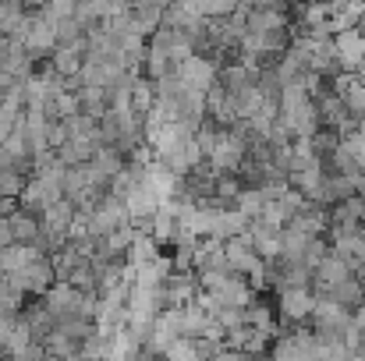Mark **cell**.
Segmentation results:
<instances>
[{
  "instance_id": "3957f363",
  "label": "cell",
  "mask_w": 365,
  "mask_h": 361,
  "mask_svg": "<svg viewBox=\"0 0 365 361\" xmlns=\"http://www.w3.org/2000/svg\"><path fill=\"white\" fill-rule=\"evenodd\" d=\"M21 46H25V53H29L32 61L43 57V53H57V46H61V39H57V25H53L43 11H36V14L29 18V32H25Z\"/></svg>"
},
{
  "instance_id": "7a4b0ae2",
  "label": "cell",
  "mask_w": 365,
  "mask_h": 361,
  "mask_svg": "<svg viewBox=\"0 0 365 361\" xmlns=\"http://www.w3.org/2000/svg\"><path fill=\"white\" fill-rule=\"evenodd\" d=\"M245 149H248V142H245L242 135H235V131H220V138H217V145H213V152H210V167H213V174H217V177L235 174V170L242 167Z\"/></svg>"
},
{
  "instance_id": "52a82bcc",
  "label": "cell",
  "mask_w": 365,
  "mask_h": 361,
  "mask_svg": "<svg viewBox=\"0 0 365 361\" xmlns=\"http://www.w3.org/2000/svg\"><path fill=\"white\" fill-rule=\"evenodd\" d=\"M334 50H337V64L359 78V68H362V61H365V36H362V28H348V32L334 36Z\"/></svg>"
},
{
  "instance_id": "5b68a950",
  "label": "cell",
  "mask_w": 365,
  "mask_h": 361,
  "mask_svg": "<svg viewBox=\"0 0 365 361\" xmlns=\"http://www.w3.org/2000/svg\"><path fill=\"white\" fill-rule=\"evenodd\" d=\"M25 294H50L53 291V283H57V269H53V262L50 258H39V262H32V266H25L21 273H14L11 276Z\"/></svg>"
},
{
  "instance_id": "9a60e30c",
  "label": "cell",
  "mask_w": 365,
  "mask_h": 361,
  "mask_svg": "<svg viewBox=\"0 0 365 361\" xmlns=\"http://www.w3.org/2000/svg\"><path fill=\"white\" fill-rule=\"evenodd\" d=\"M248 361H269V358H248Z\"/></svg>"
},
{
  "instance_id": "30bf717a",
  "label": "cell",
  "mask_w": 365,
  "mask_h": 361,
  "mask_svg": "<svg viewBox=\"0 0 365 361\" xmlns=\"http://www.w3.org/2000/svg\"><path fill=\"white\" fill-rule=\"evenodd\" d=\"M153 107H156V89H153L145 78H135V85H131V114H135V117H138V114L145 117Z\"/></svg>"
},
{
  "instance_id": "2e32d148",
  "label": "cell",
  "mask_w": 365,
  "mask_h": 361,
  "mask_svg": "<svg viewBox=\"0 0 365 361\" xmlns=\"http://www.w3.org/2000/svg\"><path fill=\"white\" fill-rule=\"evenodd\" d=\"M0 103H4V93H0Z\"/></svg>"
},
{
  "instance_id": "4fadbf2b",
  "label": "cell",
  "mask_w": 365,
  "mask_h": 361,
  "mask_svg": "<svg viewBox=\"0 0 365 361\" xmlns=\"http://www.w3.org/2000/svg\"><path fill=\"white\" fill-rule=\"evenodd\" d=\"M163 361H199V351H195V340H178V344H170L167 347V355H163Z\"/></svg>"
},
{
  "instance_id": "277c9868",
  "label": "cell",
  "mask_w": 365,
  "mask_h": 361,
  "mask_svg": "<svg viewBox=\"0 0 365 361\" xmlns=\"http://www.w3.org/2000/svg\"><path fill=\"white\" fill-rule=\"evenodd\" d=\"M178 78H181V85L188 89V93H199V96H210V89L217 85V68H213V61H206V57H192V61H185L181 68H178Z\"/></svg>"
},
{
  "instance_id": "7c38bea8",
  "label": "cell",
  "mask_w": 365,
  "mask_h": 361,
  "mask_svg": "<svg viewBox=\"0 0 365 361\" xmlns=\"http://www.w3.org/2000/svg\"><path fill=\"white\" fill-rule=\"evenodd\" d=\"M21 301H25V291L7 276V280H4V287H0V312H11V315H14V312L21 308Z\"/></svg>"
},
{
  "instance_id": "9c48e42d",
  "label": "cell",
  "mask_w": 365,
  "mask_h": 361,
  "mask_svg": "<svg viewBox=\"0 0 365 361\" xmlns=\"http://www.w3.org/2000/svg\"><path fill=\"white\" fill-rule=\"evenodd\" d=\"M39 258H46V255L36 244H7V248H0V273L14 276V273H21L25 266H32Z\"/></svg>"
},
{
  "instance_id": "5bb4252c",
  "label": "cell",
  "mask_w": 365,
  "mask_h": 361,
  "mask_svg": "<svg viewBox=\"0 0 365 361\" xmlns=\"http://www.w3.org/2000/svg\"><path fill=\"white\" fill-rule=\"evenodd\" d=\"M355 131H359V135L365 138V120H359V127H355Z\"/></svg>"
},
{
  "instance_id": "8992f818",
  "label": "cell",
  "mask_w": 365,
  "mask_h": 361,
  "mask_svg": "<svg viewBox=\"0 0 365 361\" xmlns=\"http://www.w3.org/2000/svg\"><path fill=\"white\" fill-rule=\"evenodd\" d=\"M277 312H280L291 326H298V323L312 319V312H316V294H312L309 287H298V291H280Z\"/></svg>"
},
{
  "instance_id": "ba28073f",
  "label": "cell",
  "mask_w": 365,
  "mask_h": 361,
  "mask_svg": "<svg viewBox=\"0 0 365 361\" xmlns=\"http://www.w3.org/2000/svg\"><path fill=\"white\" fill-rule=\"evenodd\" d=\"M145 188L160 199V206L163 202H174V195H178V188H181V177L174 174V170H167L163 163H149L145 167Z\"/></svg>"
},
{
  "instance_id": "8fae6325",
  "label": "cell",
  "mask_w": 365,
  "mask_h": 361,
  "mask_svg": "<svg viewBox=\"0 0 365 361\" xmlns=\"http://www.w3.org/2000/svg\"><path fill=\"white\" fill-rule=\"evenodd\" d=\"M245 326H252V330H262V333H277L273 330V308L269 305H262V301H252L248 308H245Z\"/></svg>"
},
{
  "instance_id": "6da1fadb",
  "label": "cell",
  "mask_w": 365,
  "mask_h": 361,
  "mask_svg": "<svg viewBox=\"0 0 365 361\" xmlns=\"http://www.w3.org/2000/svg\"><path fill=\"white\" fill-rule=\"evenodd\" d=\"M128 224H131L128 206H124V199H118V195H103L100 206H96V213L89 216L93 241H107L110 234H118L121 227H128Z\"/></svg>"
}]
</instances>
